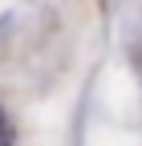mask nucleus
<instances>
[{
  "instance_id": "obj_1",
  "label": "nucleus",
  "mask_w": 142,
  "mask_h": 146,
  "mask_svg": "<svg viewBox=\"0 0 142 146\" xmlns=\"http://www.w3.org/2000/svg\"><path fill=\"white\" fill-rule=\"evenodd\" d=\"M0 138H8V114H4V106H0Z\"/></svg>"
},
{
  "instance_id": "obj_2",
  "label": "nucleus",
  "mask_w": 142,
  "mask_h": 146,
  "mask_svg": "<svg viewBox=\"0 0 142 146\" xmlns=\"http://www.w3.org/2000/svg\"><path fill=\"white\" fill-rule=\"evenodd\" d=\"M0 146H12V142H8V138H0Z\"/></svg>"
}]
</instances>
